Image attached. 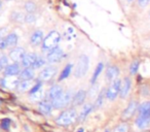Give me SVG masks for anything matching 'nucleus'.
<instances>
[{
	"label": "nucleus",
	"mask_w": 150,
	"mask_h": 132,
	"mask_svg": "<svg viewBox=\"0 0 150 132\" xmlns=\"http://www.w3.org/2000/svg\"><path fill=\"white\" fill-rule=\"evenodd\" d=\"M76 120H77V113L74 108H70L61 113V115L57 118L56 122L61 126H69L74 123Z\"/></svg>",
	"instance_id": "obj_1"
},
{
	"label": "nucleus",
	"mask_w": 150,
	"mask_h": 132,
	"mask_svg": "<svg viewBox=\"0 0 150 132\" xmlns=\"http://www.w3.org/2000/svg\"><path fill=\"white\" fill-rule=\"evenodd\" d=\"M61 41V35L58 31H50L48 33V35L44 38L43 40V51H52V49L57 48L59 44V42Z\"/></svg>",
	"instance_id": "obj_2"
},
{
	"label": "nucleus",
	"mask_w": 150,
	"mask_h": 132,
	"mask_svg": "<svg viewBox=\"0 0 150 132\" xmlns=\"http://www.w3.org/2000/svg\"><path fill=\"white\" fill-rule=\"evenodd\" d=\"M90 67V59L86 55H82L79 57L77 61V64H76V68H75V76L76 78H82L83 76H86V72Z\"/></svg>",
	"instance_id": "obj_3"
},
{
	"label": "nucleus",
	"mask_w": 150,
	"mask_h": 132,
	"mask_svg": "<svg viewBox=\"0 0 150 132\" xmlns=\"http://www.w3.org/2000/svg\"><path fill=\"white\" fill-rule=\"evenodd\" d=\"M73 97H74V95L72 94L71 91L64 92L59 98H57L56 100L52 101V104L54 108H63V107L67 106V105H69L70 103H72Z\"/></svg>",
	"instance_id": "obj_4"
},
{
	"label": "nucleus",
	"mask_w": 150,
	"mask_h": 132,
	"mask_svg": "<svg viewBox=\"0 0 150 132\" xmlns=\"http://www.w3.org/2000/svg\"><path fill=\"white\" fill-rule=\"evenodd\" d=\"M121 89V80L119 78H115L111 85L106 89V98L108 100H115L116 97L119 95Z\"/></svg>",
	"instance_id": "obj_5"
},
{
	"label": "nucleus",
	"mask_w": 150,
	"mask_h": 132,
	"mask_svg": "<svg viewBox=\"0 0 150 132\" xmlns=\"http://www.w3.org/2000/svg\"><path fill=\"white\" fill-rule=\"evenodd\" d=\"M138 108H139V104H138V102L135 100H132L131 102L127 104V106L123 109L121 118H122L123 120H129V118L133 117L134 113L138 111Z\"/></svg>",
	"instance_id": "obj_6"
},
{
	"label": "nucleus",
	"mask_w": 150,
	"mask_h": 132,
	"mask_svg": "<svg viewBox=\"0 0 150 132\" xmlns=\"http://www.w3.org/2000/svg\"><path fill=\"white\" fill-rule=\"evenodd\" d=\"M64 57V53L60 48H54L52 51H50V53L46 56V60L48 63H57L59 61L62 60V58Z\"/></svg>",
	"instance_id": "obj_7"
},
{
	"label": "nucleus",
	"mask_w": 150,
	"mask_h": 132,
	"mask_svg": "<svg viewBox=\"0 0 150 132\" xmlns=\"http://www.w3.org/2000/svg\"><path fill=\"white\" fill-rule=\"evenodd\" d=\"M56 73H57V67H54V66H47V67H45L40 72L38 78L41 81H50L56 76Z\"/></svg>",
	"instance_id": "obj_8"
},
{
	"label": "nucleus",
	"mask_w": 150,
	"mask_h": 132,
	"mask_svg": "<svg viewBox=\"0 0 150 132\" xmlns=\"http://www.w3.org/2000/svg\"><path fill=\"white\" fill-rule=\"evenodd\" d=\"M25 50L22 48H16L9 53V58L13 61V62H22L25 57Z\"/></svg>",
	"instance_id": "obj_9"
},
{
	"label": "nucleus",
	"mask_w": 150,
	"mask_h": 132,
	"mask_svg": "<svg viewBox=\"0 0 150 132\" xmlns=\"http://www.w3.org/2000/svg\"><path fill=\"white\" fill-rule=\"evenodd\" d=\"M131 87H132L131 78H125L123 82H121V89H120V93H119L120 98H125L129 95V91H131Z\"/></svg>",
	"instance_id": "obj_10"
},
{
	"label": "nucleus",
	"mask_w": 150,
	"mask_h": 132,
	"mask_svg": "<svg viewBox=\"0 0 150 132\" xmlns=\"http://www.w3.org/2000/svg\"><path fill=\"white\" fill-rule=\"evenodd\" d=\"M63 93H64L63 92V88L61 86H59V85L52 86V88H50V92H48V98H50V102L54 101V100H56L57 98H59Z\"/></svg>",
	"instance_id": "obj_11"
},
{
	"label": "nucleus",
	"mask_w": 150,
	"mask_h": 132,
	"mask_svg": "<svg viewBox=\"0 0 150 132\" xmlns=\"http://www.w3.org/2000/svg\"><path fill=\"white\" fill-rule=\"evenodd\" d=\"M86 98V92L84 90H79L76 94L74 95L72 100V105L74 106H78V105H81L84 102Z\"/></svg>",
	"instance_id": "obj_12"
},
{
	"label": "nucleus",
	"mask_w": 150,
	"mask_h": 132,
	"mask_svg": "<svg viewBox=\"0 0 150 132\" xmlns=\"http://www.w3.org/2000/svg\"><path fill=\"white\" fill-rule=\"evenodd\" d=\"M38 57L36 56L35 54H26L25 57H24L23 61H22V66L25 68H28V67H31V66H33V64L35 63L36 59H37Z\"/></svg>",
	"instance_id": "obj_13"
},
{
	"label": "nucleus",
	"mask_w": 150,
	"mask_h": 132,
	"mask_svg": "<svg viewBox=\"0 0 150 132\" xmlns=\"http://www.w3.org/2000/svg\"><path fill=\"white\" fill-rule=\"evenodd\" d=\"M19 73H21V71H20L19 64H17V63H13V64H11L5 67L4 70L5 76H15Z\"/></svg>",
	"instance_id": "obj_14"
},
{
	"label": "nucleus",
	"mask_w": 150,
	"mask_h": 132,
	"mask_svg": "<svg viewBox=\"0 0 150 132\" xmlns=\"http://www.w3.org/2000/svg\"><path fill=\"white\" fill-rule=\"evenodd\" d=\"M52 104L50 101H47V100H42L39 102V104H38V108H39V111H41L42 113H44V115H50V113H52Z\"/></svg>",
	"instance_id": "obj_15"
},
{
	"label": "nucleus",
	"mask_w": 150,
	"mask_h": 132,
	"mask_svg": "<svg viewBox=\"0 0 150 132\" xmlns=\"http://www.w3.org/2000/svg\"><path fill=\"white\" fill-rule=\"evenodd\" d=\"M136 126L139 129H145L149 126L150 124V118L145 117V116H138V118L136 119Z\"/></svg>",
	"instance_id": "obj_16"
},
{
	"label": "nucleus",
	"mask_w": 150,
	"mask_h": 132,
	"mask_svg": "<svg viewBox=\"0 0 150 132\" xmlns=\"http://www.w3.org/2000/svg\"><path fill=\"white\" fill-rule=\"evenodd\" d=\"M119 74V68L117 66H109L106 69V78L108 81H114Z\"/></svg>",
	"instance_id": "obj_17"
},
{
	"label": "nucleus",
	"mask_w": 150,
	"mask_h": 132,
	"mask_svg": "<svg viewBox=\"0 0 150 132\" xmlns=\"http://www.w3.org/2000/svg\"><path fill=\"white\" fill-rule=\"evenodd\" d=\"M34 76H35V73H34L33 68L28 67L21 71V73H20V78H21V81H30V80H33Z\"/></svg>",
	"instance_id": "obj_18"
},
{
	"label": "nucleus",
	"mask_w": 150,
	"mask_h": 132,
	"mask_svg": "<svg viewBox=\"0 0 150 132\" xmlns=\"http://www.w3.org/2000/svg\"><path fill=\"white\" fill-rule=\"evenodd\" d=\"M140 116H145V117L150 118V101H145L141 103L138 108Z\"/></svg>",
	"instance_id": "obj_19"
},
{
	"label": "nucleus",
	"mask_w": 150,
	"mask_h": 132,
	"mask_svg": "<svg viewBox=\"0 0 150 132\" xmlns=\"http://www.w3.org/2000/svg\"><path fill=\"white\" fill-rule=\"evenodd\" d=\"M44 38H43V32L40 31V30H37L35 31L31 36V44H34V46H39L41 42H43Z\"/></svg>",
	"instance_id": "obj_20"
},
{
	"label": "nucleus",
	"mask_w": 150,
	"mask_h": 132,
	"mask_svg": "<svg viewBox=\"0 0 150 132\" xmlns=\"http://www.w3.org/2000/svg\"><path fill=\"white\" fill-rule=\"evenodd\" d=\"M34 86V82L32 80L30 81H20L19 85H18V90L20 92H26L28 90H31L32 87Z\"/></svg>",
	"instance_id": "obj_21"
},
{
	"label": "nucleus",
	"mask_w": 150,
	"mask_h": 132,
	"mask_svg": "<svg viewBox=\"0 0 150 132\" xmlns=\"http://www.w3.org/2000/svg\"><path fill=\"white\" fill-rule=\"evenodd\" d=\"M93 109H94V106H93L92 104H86L83 106V108H82V111H80V115H79V117H78V120H79L80 122L84 121V120L86 119V117L93 111Z\"/></svg>",
	"instance_id": "obj_22"
},
{
	"label": "nucleus",
	"mask_w": 150,
	"mask_h": 132,
	"mask_svg": "<svg viewBox=\"0 0 150 132\" xmlns=\"http://www.w3.org/2000/svg\"><path fill=\"white\" fill-rule=\"evenodd\" d=\"M103 68H104V64H103L102 62H100L98 65H97L96 69H95L94 73H93V76H92V80H91V83H92L93 85H94L95 83H96V81L98 80L99 76H100L101 72L103 71Z\"/></svg>",
	"instance_id": "obj_23"
},
{
	"label": "nucleus",
	"mask_w": 150,
	"mask_h": 132,
	"mask_svg": "<svg viewBox=\"0 0 150 132\" xmlns=\"http://www.w3.org/2000/svg\"><path fill=\"white\" fill-rule=\"evenodd\" d=\"M72 67H73L72 64H67L66 66H65V68L62 70L60 76H59V81H60V82L63 80H65V78H67L69 76H70V73L72 72Z\"/></svg>",
	"instance_id": "obj_24"
},
{
	"label": "nucleus",
	"mask_w": 150,
	"mask_h": 132,
	"mask_svg": "<svg viewBox=\"0 0 150 132\" xmlns=\"http://www.w3.org/2000/svg\"><path fill=\"white\" fill-rule=\"evenodd\" d=\"M5 42H6V46L11 48V46H15L18 44V35L15 33H11L5 37Z\"/></svg>",
	"instance_id": "obj_25"
},
{
	"label": "nucleus",
	"mask_w": 150,
	"mask_h": 132,
	"mask_svg": "<svg viewBox=\"0 0 150 132\" xmlns=\"http://www.w3.org/2000/svg\"><path fill=\"white\" fill-rule=\"evenodd\" d=\"M106 97V90H103L102 92L99 93L98 97H97L96 101H95V106L94 108H100L103 105V102H104V98Z\"/></svg>",
	"instance_id": "obj_26"
},
{
	"label": "nucleus",
	"mask_w": 150,
	"mask_h": 132,
	"mask_svg": "<svg viewBox=\"0 0 150 132\" xmlns=\"http://www.w3.org/2000/svg\"><path fill=\"white\" fill-rule=\"evenodd\" d=\"M129 126L127 123H121L119 124L117 127H115V129L113 130V132H129Z\"/></svg>",
	"instance_id": "obj_27"
},
{
	"label": "nucleus",
	"mask_w": 150,
	"mask_h": 132,
	"mask_svg": "<svg viewBox=\"0 0 150 132\" xmlns=\"http://www.w3.org/2000/svg\"><path fill=\"white\" fill-rule=\"evenodd\" d=\"M139 61H134L133 63L131 64V67H129V73L131 76H135L136 73L138 72V69H139Z\"/></svg>",
	"instance_id": "obj_28"
},
{
	"label": "nucleus",
	"mask_w": 150,
	"mask_h": 132,
	"mask_svg": "<svg viewBox=\"0 0 150 132\" xmlns=\"http://www.w3.org/2000/svg\"><path fill=\"white\" fill-rule=\"evenodd\" d=\"M25 9L29 14H33L34 11H36V5H35V3H34V2L29 1V2H27L25 4Z\"/></svg>",
	"instance_id": "obj_29"
},
{
	"label": "nucleus",
	"mask_w": 150,
	"mask_h": 132,
	"mask_svg": "<svg viewBox=\"0 0 150 132\" xmlns=\"http://www.w3.org/2000/svg\"><path fill=\"white\" fill-rule=\"evenodd\" d=\"M44 64H45V60H44L43 58H41V57H38V58L36 59L35 63L33 64V66H32V68H40V67H42Z\"/></svg>",
	"instance_id": "obj_30"
},
{
	"label": "nucleus",
	"mask_w": 150,
	"mask_h": 132,
	"mask_svg": "<svg viewBox=\"0 0 150 132\" xmlns=\"http://www.w3.org/2000/svg\"><path fill=\"white\" fill-rule=\"evenodd\" d=\"M11 119H8V118H6V119H3L2 121H1V124H0V127H1V129L3 130H8L9 129V126H11Z\"/></svg>",
	"instance_id": "obj_31"
},
{
	"label": "nucleus",
	"mask_w": 150,
	"mask_h": 132,
	"mask_svg": "<svg viewBox=\"0 0 150 132\" xmlns=\"http://www.w3.org/2000/svg\"><path fill=\"white\" fill-rule=\"evenodd\" d=\"M30 98H31L32 100H34V101H38V100L42 101V98H43V94H42L41 91H39V92L34 93V94H32Z\"/></svg>",
	"instance_id": "obj_32"
},
{
	"label": "nucleus",
	"mask_w": 150,
	"mask_h": 132,
	"mask_svg": "<svg viewBox=\"0 0 150 132\" xmlns=\"http://www.w3.org/2000/svg\"><path fill=\"white\" fill-rule=\"evenodd\" d=\"M40 88H41V83H37V84H35L33 87H32V89L29 91L30 92V95L34 94V93H37L40 91Z\"/></svg>",
	"instance_id": "obj_33"
},
{
	"label": "nucleus",
	"mask_w": 150,
	"mask_h": 132,
	"mask_svg": "<svg viewBox=\"0 0 150 132\" xmlns=\"http://www.w3.org/2000/svg\"><path fill=\"white\" fill-rule=\"evenodd\" d=\"M0 64L2 65L3 67H6V66H8V59H7L5 56H2V57H1V59H0Z\"/></svg>",
	"instance_id": "obj_34"
},
{
	"label": "nucleus",
	"mask_w": 150,
	"mask_h": 132,
	"mask_svg": "<svg viewBox=\"0 0 150 132\" xmlns=\"http://www.w3.org/2000/svg\"><path fill=\"white\" fill-rule=\"evenodd\" d=\"M149 2H150V0H138V4L141 7H145Z\"/></svg>",
	"instance_id": "obj_35"
},
{
	"label": "nucleus",
	"mask_w": 150,
	"mask_h": 132,
	"mask_svg": "<svg viewBox=\"0 0 150 132\" xmlns=\"http://www.w3.org/2000/svg\"><path fill=\"white\" fill-rule=\"evenodd\" d=\"M34 17H33V15H28L27 17H26V22H28V23H31V22H33L34 21Z\"/></svg>",
	"instance_id": "obj_36"
},
{
	"label": "nucleus",
	"mask_w": 150,
	"mask_h": 132,
	"mask_svg": "<svg viewBox=\"0 0 150 132\" xmlns=\"http://www.w3.org/2000/svg\"><path fill=\"white\" fill-rule=\"evenodd\" d=\"M77 132H84V129L83 128H79V129L77 130Z\"/></svg>",
	"instance_id": "obj_37"
},
{
	"label": "nucleus",
	"mask_w": 150,
	"mask_h": 132,
	"mask_svg": "<svg viewBox=\"0 0 150 132\" xmlns=\"http://www.w3.org/2000/svg\"><path fill=\"white\" fill-rule=\"evenodd\" d=\"M1 7H2V1L0 0V9H1Z\"/></svg>",
	"instance_id": "obj_38"
},
{
	"label": "nucleus",
	"mask_w": 150,
	"mask_h": 132,
	"mask_svg": "<svg viewBox=\"0 0 150 132\" xmlns=\"http://www.w3.org/2000/svg\"><path fill=\"white\" fill-rule=\"evenodd\" d=\"M2 68H3V66L1 64H0V70H2Z\"/></svg>",
	"instance_id": "obj_39"
},
{
	"label": "nucleus",
	"mask_w": 150,
	"mask_h": 132,
	"mask_svg": "<svg viewBox=\"0 0 150 132\" xmlns=\"http://www.w3.org/2000/svg\"><path fill=\"white\" fill-rule=\"evenodd\" d=\"M127 1H129V2H132V1H134V0H127Z\"/></svg>",
	"instance_id": "obj_40"
},
{
	"label": "nucleus",
	"mask_w": 150,
	"mask_h": 132,
	"mask_svg": "<svg viewBox=\"0 0 150 132\" xmlns=\"http://www.w3.org/2000/svg\"><path fill=\"white\" fill-rule=\"evenodd\" d=\"M1 57H2V56H1V54H0V59H1Z\"/></svg>",
	"instance_id": "obj_41"
}]
</instances>
